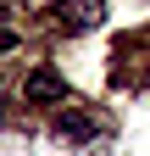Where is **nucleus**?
<instances>
[{
    "label": "nucleus",
    "mask_w": 150,
    "mask_h": 156,
    "mask_svg": "<svg viewBox=\"0 0 150 156\" xmlns=\"http://www.w3.org/2000/svg\"><path fill=\"white\" fill-rule=\"evenodd\" d=\"M56 23H67V28H100L106 23V0H56Z\"/></svg>",
    "instance_id": "f257e3e1"
},
{
    "label": "nucleus",
    "mask_w": 150,
    "mask_h": 156,
    "mask_svg": "<svg viewBox=\"0 0 150 156\" xmlns=\"http://www.w3.org/2000/svg\"><path fill=\"white\" fill-rule=\"evenodd\" d=\"M28 101H67V84H61V73H50V67H33L28 73Z\"/></svg>",
    "instance_id": "f03ea898"
},
{
    "label": "nucleus",
    "mask_w": 150,
    "mask_h": 156,
    "mask_svg": "<svg viewBox=\"0 0 150 156\" xmlns=\"http://www.w3.org/2000/svg\"><path fill=\"white\" fill-rule=\"evenodd\" d=\"M56 128H61L67 140H89V134H95V117H78V112H67V117H61Z\"/></svg>",
    "instance_id": "7ed1b4c3"
},
{
    "label": "nucleus",
    "mask_w": 150,
    "mask_h": 156,
    "mask_svg": "<svg viewBox=\"0 0 150 156\" xmlns=\"http://www.w3.org/2000/svg\"><path fill=\"white\" fill-rule=\"evenodd\" d=\"M6 50H17V34H11L6 23H0V56H6Z\"/></svg>",
    "instance_id": "20e7f679"
},
{
    "label": "nucleus",
    "mask_w": 150,
    "mask_h": 156,
    "mask_svg": "<svg viewBox=\"0 0 150 156\" xmlns=\"http://www.w3.org/2000/svg\"><path fill=\"white\" fill-rule=\"evenodd\" d=\"M0 117H6V101H0Z\"/></svg>",
    "instance_id": "39448f33"
}]
</instances>
